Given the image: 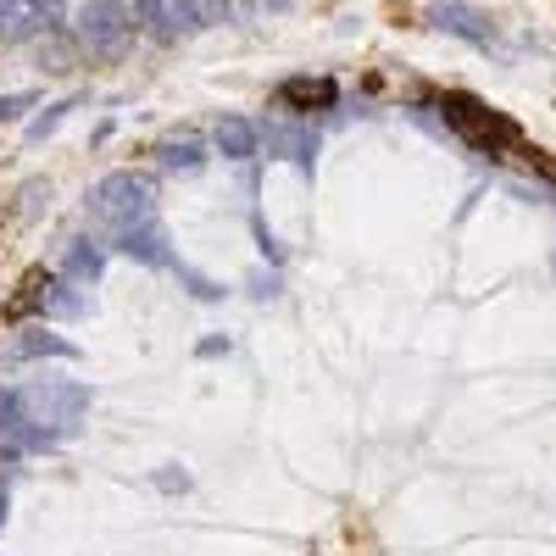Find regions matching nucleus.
Returning a JSON list of instances; mask_svg holds the SVG:
<instances>
[{
	"label": "nucleus",
	"instance_id": "f03ea898",
	"mask_svg": "<svg viewBox=\"0 0 556 556\" xmlns=\"http://www.w3.org/2000/svg\"><path fill=\"white\" fill-rule=\"evenodd\" d=\"M134 34H139V23H134L128 7H117V0H89L78 12V45L96 62H117L134 45Z\"/></svg>",
	"mask_w": 556,
	"mask_h": 556
},
{
	"label": "nucleus",
	"instance_id": "6e6552de",
	"mask_svg": "<svg viewBox=\"0 0 556 556\" xmlns=\"http://www.w3.org/2000/svg\"><path fill=\"white\" fill-rule=\"evenodd\" d=\"M45 290H51V273H45V267H28V273H23V285H17V295L7 301V317H12V323H17V317H28V312H34V301H39Z\"/></svg>",
	"mask_w": 556,
	"mask_h": 556
},
{
	"label": "nucleus",
	"instance_id": "f257e3e1",
	"mask_svg": "<svg viewBox=\"0 0 556 556\" xmlns=\"http://www.w3.org/2000/svg\"><path fill=\"white\" fill-rule=\"evenodd\" d=\"M440 112H445V123L468 139L473 151H490V156H501L506 146H523V134H518V123L513 117H501V112H490L484 101H473V96H445L440 101Z\"/></svg>",
	"mask_w": 556,
	"mask_h": 556
},
{
	"label": "nucleus",
	"instance_id": "0eeeda50",
	"mask_svg": "<svg viewBox=\"0 0 556 556\" xmlns=\"http://www.w3.org/2000/svg\"><path fill=\"white\" fill-rule=\"evenodd\" d=\"M173 17L184 28H212V23H228V0H178Z\"/></svg>",
	"mask_w": 556,
	"mask_h": 556
},
{
	"label": "nucleus",
	"instance_id": "20e7f679",
	"mask_svg": "<svg viewBox=\"0 0 556 556\" xmlns=\"http://www.w3.org/2000/svg\"><path fill=\"white\" fill-rule=\"evenodd\" d=\"M96 212L101 217H134V212H146V184H139L134 173H112L101 190H96Z\"/></svg>",
	"mask_w": 556,
	"mask_h": 556
},
{
	"label": "nucleus",
	"instance_id": "39448f33",
	"mask_svg": "<svg viewBox=\"0 0 556 556\" xmlns=\"http://www.w3.org/2000/svg\"><path fill=\"white\" fill-rule=\"evenodd\" d=\"M278 101L295 106V112H312V106H334L340 89H334V78H290L285 89H278Z\"/></svg>",
	"mask_w": 556,
	"mask_h": 556
},
{
	"label": "nucleus",
	"instance_id": "7ed1b4c3",
	"mask_svg": "<svg viewBox=\"0 0 556 556\" xmlns=\"http://www.w3.org/2000/svg\"><path fill=\"white\" fill-rule=\"evenodd\" d=\"M56 0H0V39H28L39 28H51Z\"/></svg>",
	"mask_w": 556,
	"mask_h": 556
},
{
	"label": "nucleus",
	"instance_id": "1a4fd4ad",
	"mask_svg": "<svg viewBox=\"0 0 556 556\" xmlns=\"http://www.w3.org/2000/svg\"><path fill=\"white\" fill-rule=\"evenodd\" d=\"M134 23H146V28H156V34H167L162 23H167V7H162V0H134Z\"/></svg>",
	"mask_w": 556,
	"mask_h": 556
},
{
	"label": "nucleus",
	"instance_id": "423d86ee",
	"mask_svg": "<svg viewBox=\"0 0 556 556\" xmlns=\"http://www.w3.org/2000/svg\"><path fill=\"white\" fill-rule=\"evenodd\" d=\"M217 151L223 156H256V128L245 117H223L217 123Z\"/></svg>",
	"mask_w": 556,
	"mask_h": 556
}]
</instances>
